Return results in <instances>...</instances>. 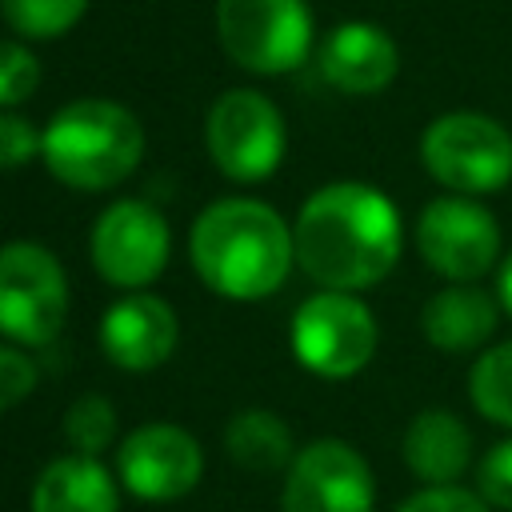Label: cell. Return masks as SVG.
I'll use <instances>...</instances> for the list:
<instances>
[{
	"label": "cell",
	"instance_id": "1",
	"mask_svg": "<svg viewBox=\"0 0 512 512\" xmlns=\"http://www.w3.org/2000/svg\"><path fill=\"white\" fill-rule=\"evenodd\" d=\"M300 268L332 292H356L384 280L400 260L396 204L356 180L312 192L292 228Z\"/></svg>",
	"mask_w": 512,
	"mask_h": 512
},
{
	"label": "cell",
	"instance_id": "2",
	"mask_svg": "<svg viewBox=\"0 0 512 512\" xmlns=\"http://www.w3.org/2000/svg\"><path fill=\"white\" fill-rule=\"evenodd\" d=\"M188 252L200 280L216 296L260 300L284 284L296 260V240L276 208L232 196L200 212V220L192 224Z\"/></svg>",
	"mask_w": 512,
	"mask_h": 512
},
{
	"label": "cell",
	"instance_id": "3",
	"mask_svg": "<svg viewBox=\"0 0 512 512\" xmlns=\"http://www.w3.org/2000/svg\"><path fill=\"white\" fill-rule=\"evenodd\" d=\"M144 152V132L140 120L116 104V100H72L64 104L44 136H40V156L48 172L80 192H100L120 184Z\"/></svg>",
	"mask_w": 512,
	"mask_h": 512
},
{
	"label": "cell",
	"instance_id": "4",
	"mask_svg": "<svg viewBox=\"0 0 512 512\" xmlns=\"http://www.w3.org/2000/svg\"><path fill=\"white\" fill-rule=\"evenodd\" d=\"M420 160L460 196L500 192L512 180V132L484 112H448L424 128Z\"/></svg>",
	"mask_w": 512,
	"mask_h": 512
},
{
	"label": "cell",
	"instance_id": "5",
	"mask_svg": "<svg viewBox=\"0 0 512 512\" xmlns=\"http://www.w3.org/2000/svg\"><path fill=\"white\" fill-rule=\"evenodd\" d=\"M220 48L248 72H288L312 48V16L304 0H216Z\"/></svg>",
	"mask_w": 512,
	"mask_h": 512
},
{
	"label": "cell",
	"instance_id": "6",
	"mask_svg": "<svg viewBox=\"0 0 512 512\" xmlns=\"http://www.w3.org/2000/svg\"><path fill=\"white\" fill-rule=\"evenodd\" d=\"M68 316V280L44 244L0 248V332L16 344H52Z\"/></svg>",
	"mask_w": 512,
	"mask_h": 512
},
{
	"label": "cell",
	"instance_id": "7",
	"mask_svg": "<svg viewBox=\"0 0 512 512\" xmlns=\"http://www.w3.org/2000/svg\"><path fill=\"white\" fill-rule=\"evenodd\" d=\"M296 360L328 380L356 376L376 352V320L352 292H316L292 316Z\"/></svg>",
	"mask_w": 512,
	"mask_h": 512
},
{
	"label": "cell",
	"instance_id": "8",
	"mask_svg": "<svg viewBox=\"0 0 512 512\" xmlns=\"http://www.w3.org/2000/svg\"><path fill=\"white\" fill-rule=\"evenodd\" d=\"M208 152L228 180L256 184L284 156V120L276 104L252 88L224 92L208 112Z\"/></svg>",
	"mask_w": 512,
	"mask_h": 512
},
{
	"label": "cell",
	"instance_id": "9",
	"mask_svg": "<svg viewBox=\"0 0 512 512\" xmlns=\"http://www.w3.org/2000/svg\"><path fill=\"white\" fill-rule=\"evenodd\" d=\"M416 248L424 264L448 280H480L500 256V228L492 212L468 196H440L416 220Z\"/></svg>",
	"mask_w": 512,
	"mask_h": 512
},
{
	"label": "cell",
	"instance_id": "10",
	"mask_svg": "<svg viewBox=\"0 0 512 512\" xmlns=\"http://www.w3.org/2000/svg\"><path fill=\"white\" fill-rule=\"evenodd\" d=\"M368 460L344 440H312L288 464L280 512H372Z\"/></svg>",
	"mask_w": 512,
	"mask_h": 512
},
{
	"label": "cell",
	"instance_id": "11",
	"mask_svg": "<svg viewBox=\"0 0 512 512\" xmlns=\"http://www.w3.org/2000/svg\"><path fill=\"white\" fill-rule=\"evenodd\" d=\"M92 268L116 288H144L168 264V224L144 200H116L92 224Z\"/></svg>",
	"mask_w": 512,
	"mask_h": 512
},
{
	"label": "cell",
	"instance_id": "12",
	"mask_svg": "<svg viewBox=\"0 0 512 512\" xmlns=\"http://www.w3.org/2000/svg\"><path fill=\"white\" fill-rule=\"evenodd\" d=\"M116 472L120 484L140 500H176L196 488L204 472V452L176 424H144L120 444Z\"/></svg>",
	"mask_w": 512,
	"mask_h": 512
},
{
	"label": "cell",
	"instance_id": "13",
	"mask_svg": "<svg viewBox=\"0 0 512 512\" xmlns=\"http://www.w3.org/2000/svg\"><path fill=\"white\" fill-rule=\"evenodd\" d=\"M176 312L168 300L152 292H128L104 312L100 324V344L112 364L128 372H148L164 364L176 348Z\"/></svg>",
	"mask_w": 512,
	"mask_h": 512
},
{
	"label": "cell",
	"instance_id": "14",
	"mask_svg": "<svg viewBox=\"0 0 512 512\" xmlns=\"http://www.w3.org/2000/svg\"><path fill=\"white\" fill-rule=\"evenodd\" d=\"M400 52L392 36L376 24H340L320 44V72L332 88L352 96H372L396 80Z\"/></svg>",
	"mask_w": 512,
	"mask_h": 512
},
{
	"label": "cell",
	"instance_id": "15",
	"mask_svg": "<svg viewBox=\"0 0 512 512\" xmlns=\"http://www.w3.org/2000/svg\"><path fill=\"white\" fill-rule=\"evenodd\" d=\"M32 512H120V492L96 456H60L40 472Z\"/></svg>",
	"mask_w": 512,
	"mask_h": 512
},
{
	"label": "cell",
	"instance_id": "16",
	"mask_svg": "<svg viewBox=\"0 0 512 512\" xmlns=\"http://www.w3.org/2000/svg\"><path fill=\"white\" fill-rule=\"evenodd\" d=\"M468 456L472 436L448 408H424L404 432V460L428 488L452 484L468 468Z\"/></svg>",
	"mask_w": 512,
	"mask_h": 512
},
{
	"label": "cell",
	"instance_id": "17",
	"mask_svg": "<svg viewBox=\"0 0 512 512\" xmlns=\"http://www.w3.org/2000/svg\"><path fill=\"white\" fill-rule=\"evenodd\" d=\"M420 328L440 352H472L496 332V300L472 284L440 288L424 304Z\"/></svg>",
	"mask_w": 512,
	"mask_h": 512
},
{
	"label": "cell",
	"instance_id": "18",
	"mask_svg": "<svg viewBox=\"0 0 512 512\" xmlns=\"http://www.w3.org/2000/svg\"><path fill=\"white\" fill-rule=\"evenodd\" d=\"M224 444H228V456L248 472H276L292 460V432L268 408L236 412L232 424L224 428Z\"/></svg>",
	"mask_w": 512,
	"mask_h": 512
},
{
	"label": "cell",
	"instance_id": "19",
	"mask_svg": "<svg viewBox=\"0 0 512 512\" xmlns=\"http://www.w3.org/2000/svg\"><path fill=\"white\" fill-rule=\"evenodd\" d=\"M472 404L480 416L512 428V340L488 348L472 368Z\"/></svg>",
	"mask_w": 512,
	"mask_h": 512
},
{
	"label": "cell",
	"instance_id": "20",
	"mask_svg": "<svg viewBox=\"0 0 512 512\" xmlns=\"http://www.w3.org/2000/svg\"><path fill=\"white\" fill-rule=\"evenodd\" d=\"M88 0H0L4 20L32 40H52L84 16Z\"/></svg>",
	"mask_w": 512,
	"mask_h": 512
},
{
	"label": "cell",
	"instance_id": "21",
	"mask_svg": "<svg viewBox=\"0 0 512 512\" xmlns=\"http://www.w3.org/2000/svg\"><path fill=\"white\" fill-rule=\"evenodd\" d=\"M64 436L76 456H96L116 440V412L104 396H80L64 416Z\"/></svg>",
	"mask_w": 512,
	"mask_h": 512
},
{
	"label": "cell",
	"instance_id": "22",
	"mask_svg": "<svg viewBox=\"0 0 512 512\" xmlns=\"http://www.w3.org/2000/svg\"><path fill=\"white\" fill-rule=\"evenodd\" d=\"M36 84H40V60L16 40H0V108L28 100Z\"/></svg>",
	"mask_w": 512,
	"mask_h": 512
},
{
	"label": "cell",
	"instance_id": "23",
	"mask_svg": "<svg viewBox=\"0 0 512 512\" xmlns=\"http://www.w3.org/2000/svg\"><path fill=\"white\" fill-rule=\"evenodd\" d=\"M480 496L484 504H496L504 512H512V440L488 448V456L480 460Z\"/></svg>",
	"mask_w": 512,
	"mask_h": 512
},
{
	"label": "cell",
	"instance_id": "24",
	"mask_svg": "<svg viewBox=\"0 0 512 512\" xmlns=\"http://www.w3.org/2000/svg\"><path fill=\"white\" fill-rule=\"evenodd\" d=\"M40 136L24 116L0 112V168H20L40 152Z\"/></svg>",
	"mask_w": 512,
	"mask_h": 512
},
{
	"label": "cell",
	"instance_id": "25",
	"mask_svg": "<svg viewBox=\"0 0 512 512\" xmlns=\"http://www.w3.org/2000/svg\"><path fill=\"white\" fill-rule=\"evenodd\" d=\"M32 388H36V364L20 348L0 344V412L20 404Z\"/></svg>",
	"mask_w": 512,
	"mask_h": 512
},
{
	"label": "cell",
	"instance_id": "26",
	"mask_svg": "<svg viewBox=\"0 0 512 512\" xmlns=\"http://www.w3.org/2000/svg\"><path fill=\"white\" fill-rule=\"evenodd\" d=\"M396 512H488L484 496H472L456 484H440V488H424L412 500H404Z\"/></svg>",
	"mask_w": 512,
	"mask_h": 512
},
{
	"label": "cell",
	"instance_id": "27",
	"mask_svg": "<svg viewBox=\"0 0 512 512\" xmlns=\"http://www.w3.org/2000/svg\"><path fill=\"white\" fill-rule=\"evenodd\" d=\"M500 304H504L508 316H512V256L500 264Z\"/></svg>",
	"mask_w": 512,
	"mask_h": 512
}]
</instances>
